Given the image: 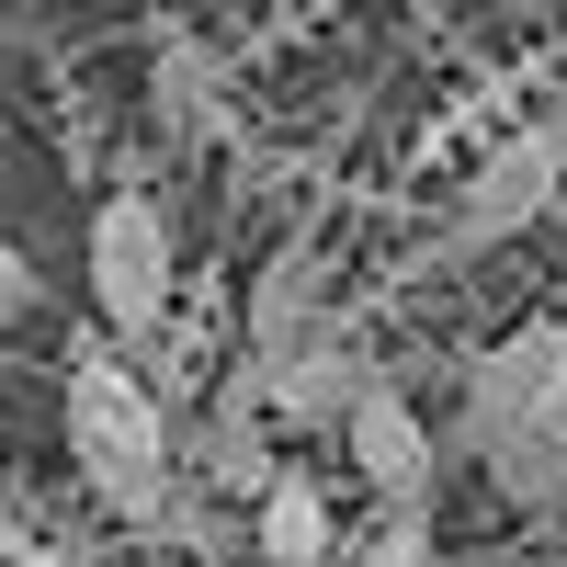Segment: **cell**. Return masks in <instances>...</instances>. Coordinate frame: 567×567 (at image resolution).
Returning a JSON list of instances; mask_svg holds the SVG:
<instances>
[{
    "mask_svg": "<svg viewBox=\"0 0 567 567\" xmlns=\"http://www.w3.org/2000/svg\"><path fill=\"white\" fill-rule=\"evenodd\" d=\"M58 420H69V465H80L91 511L159 545V534H171V511L194 499V488H182V432H171V398H159V374H136V352H114L103 329L80 318Z\"/></svg>",
    "mask_w": 567,
    "mask_h": 567,
    "instance_id": "cell-1",
    "label": "cell"
},
{
    "mask_svg": "<svg viewBox=\"0 0 567 567\" xmlns=\"http://www.w3.org/2000/svg\"><path fill=\"white\" fill-rule=\"evenodd\" d=\"M556 386H567V307L499 329V341L465 363V386H454V454H477V477H488L511 511H534V523H556V511H567Z\"/></svg>",
    "mask_w": 567,
    "mask_h": 567,
    "instance_id": "cell-2",
    "label": "cell"
},
{
    "mask_svg": "<svg viewBox=\"0 0 567 567\" xmlns=\"http://www.w3.org/2000/svg\"><path fill=\"white\" fill-rule=\"evenodd\" d=\"M567 205V91L545 114H523L499 136V148L454 182V205L432 216V239L409 250V272H443V261H477V250H499V239H523V227H545Z\"/></svg>",
    "mask_w": 567,
    "mask_h": 567,
    "instance_id": "cell-3",
    "label": "cell"
},
{
    "mask_svg": "<svg viewBox=\"0 0 567 567\" xmlns=\"http://www.w3.org/2000/svg\"><path fill=\"white\" fill-rule=\"evenodd\" d=\"M171 296H182V227H171V194L148 171H114L103 205H91V318H103L114 352H148L171 329Z\"/></svg>",
    "mask_w": 567,
    "mask_h": 567,
    "instance_id": "cell-4",
    "label": "cell"
},
{
    "mask_svg": "<svg viewBox=\"0 0 567 567\" xmlns=\"http://www.w3.org/2000/svg\"><path fill=\"white\" fill-rule=\"evenodd\" d=\"M272 432H284V420H272V374L239 352L194 409H182V488H194V499H239V511H250V499L284 477V465H272Z\"/></svg>",
    "mask_w": 567,
    "mask_h": 567,
    "instance_id": "cell-5",
    "label": "cell"
},
{
    "mask_svg": "<svg viewBox=\"0 0 567 567\" xmlns=\"http://www.w3.org/2000/svg\"><path fill=\"white\" fill-rule=\"evenodd\" d=\"M239 329H250V363H296L307 341L341 329V272H329V239L318 227H284L261 250L250 296H239Z\"/></svg>",
    "mask_w": 567,
    "mask_h": 567,
    "instance_id": "cell-6",
    "label": "cell"
},
{
    "mask_svg": "<svg viewBox=\"0 0 567 567\" xmlns=\"http://www.w3.org/2000/svg\"><path fill=\"white\" fill-rule=\"evenodd\" d=\"M341 443H352V477H363L374 511H443V454H454V443L420 420V398L398 386V374L352 409V432H341Z\"/></svg>",
    "mask_w": 567,
    "mask_h": 567,
    "instance_id": "cell-7",
    "label": "cell"
},
{
    "mask_svg": "<svg viewBox=\"0 0 567 567\" xmlns=\"http://www.w3.org/2000/svg\"><path fill=\"white\" fill-rule=\"evenodd\" d=\"M148 125L171 136V148H239V136H250L239 80H227V58L194 23H159L148 34Z\"/></svg>",
    "mask_w": 567,
    "mask_h": 567,
    "instance_id": "cell-8",
    "label": "cell"
},
{
    "mask_svg": "<svg viewBox=\"0 0 567 567\" xmlns=\"http://www.w3.org/2000/svg\"><path fill=\"white\" fill-rule=\"evenodd\" d=\"M261 374H272V420H284V432H352V409L386 386L398 363H386V352H374L363 329L341 318L329 341H307L296 363H261Z\"/></svg>",
    "mask_w": 567,
    "mask_h": 567,
    "instance_id": "cell-9",
    "label": "cell"
},
{
    "mask_svg": "<svg viewBox=\"0 0 567 567\" xmlns=\"http://www.w3.org/2000/svg\"><path fill=\"white\" fill-rule=\"evenodd\" d=\"M341 556H352V534H341V511H329V488L307 465H284L250 499V567H341Z\"/></svg>",
    "mask_w": 567,
    "mask_h": 567,
    "instance_id": "cell-10",
    "label": "cell"
},
{
    "mask_svg": "<svg viewBox=\"0 0 567 567\" xmlns=\"http://www.w3.org/2000/svg\"><path fill=\"white\" fill-rule=\"evenodd\" d=\"M341 567H454L443 511H374V523L352 534V556H341Z\"/></svg>",
    "mask_w": 567,
    "mask_h": 567,
    "instance_id": "cell-11",
    "label": "cell"
},
{
    "mask_svg": "<svg viewBox=\"0 0 567 567\" xmlns=\"http://www.w3.org/2000/svg\"><path fill=\"white\" fill-rule=\"evenodd\" d=\"M23 307H45V272L23 261V239L0 227V318H23Z\"/></svg>",
    "mask_w": 567,
    "mask_h": 567,
    "instance_id": "cell-12",
    "label": "cell"
},
{
    "mask_svg": "<svg viewBox=\"0 0 567 567\" xmlns=\"http://www.w3.org/2000/svg\"><path fill=\"white\" fill-rule=\"evenodd\" d=\"M556 465H567V386H556Z\"/></svg>",
    "mask_w": 567,
    "mask_h": 567,
    "instance_id": "cell-13",
    "label": "cell"
}]
</instances>
